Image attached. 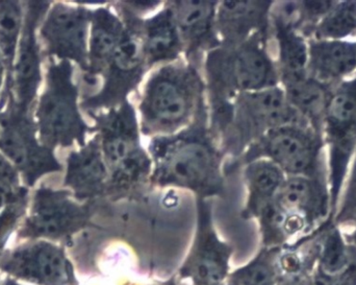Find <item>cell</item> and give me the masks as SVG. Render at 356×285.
<instances>
[{"label": "cell", "instance_id": "cell-1", "mask_svg": "<svg viewBox=\"0 0 356 285\" xmlns=\"http://www.w3.org/2000/svg\"><path fill=\"white\" fill-rule=\"evenodd\" d=\"M149 185L177 187L194 192L197 199L224 196V154L209 128L207 100L201 102L188 127L172 135L152 138Z\"/></svg>", "mask_w": 356, "mask_h": 285}, {"label": "cell", "instance_id": "cell-2", "mask_svg": "<svg viewBox=\"0 0 356 285\" xmlns=\"http://www.w3.org/2000/svg\"><path fill=\"white\" fill-rule=\"evenodd\" d=\"M268 36L255 33L243 43L221 44L205 54L209 128L216 138L229 123L236 96L277 86L280 72L266 49Z\"/></svg>", "mask_w": 356, "mask_h": 285}, {"label": "cell", "instance_id": "cell-3", "mask_svg": "<svg viewBox=\"0 0 356 285\" xmlns=\"http://www.w3.org/2000/svg\"><path fill=\"white\" fill-rule=\"evenodd\" d=\"M205 95L198 66L181 60L163 65L150 75L140 98L142 135H172L188 127Z\"/></svg>", "mask_w": 356, "mask_h": 285}, {"label": "cell", "instance_id": "cell-4", "mask_svg": "<svg viewBox=\"0 0 356 285\" xmlns=\"http://www.w3.org/2000/svg\"><path fill=\"white\" fill-rule=\"evenodd\" d=\"M95 121L104 162L110 173L108 197L133 196L149 184L152 160L142 146L137 113L129 100L104 112L88 113Z\"/></svg>", "mask_w": 356, "mask_h": 285}, {"label": "cell", "instance_id": "cell-5", "mask_svg": "<svg viewBox=\"0 0 356 285\" xmlns=\"http://www.w3.org/2000/svg\"><path fill=\"white\" fill-rule=\"evenodd\" d=\"M35 116L40 141L52 150L70 148L75 142L81 148L88 134L94 133L79 111V86L73 82L70 61L50 62Z\"/></svg>", "mask_w": 356, "mask_h": 285}, {"label": "cell", "instance_id": "cell-6", "mask_svg": "<svg viewBox=\"0 0 356 285\" xmlns=\"http://www.w3.org/2000/svg\"><path fill=\"white\" fill-rule=\"evenodd\" d=\"M286 125H305V119L291 106L282 88L246 92L234 98L232 116L220 138L224 156L240 158L264 135Z\"/></svg>", "mask_w": 356, "mask_h": 285}, {"label": "cell", "instance_id": "cell-7", "mask_svg": "<svg viewBox=\"0 0 356 285\" xmlns=\"http://www.w3.org/2000/svg\"><path fill=\"white\" fill-rule=\"evenodd\" d=\"M114 8L124 22L127 33L102 75V87L97 93L86 96L81 102V109L87 113L104 112L124 104L149 70L140 33V16L123 1L114 3Z\"/></svg>", "mask_w": 356, "mask_h": 285}, {"label": "cell", "instance_id": "cell-8", "mask_svg": "<svg viewBox=\"0 0 356 285\" xmlns=\"http://www.w3.org/2000/svg\"><path fill=\"white\" fill-rule=\"evenodd\" d=\"M37 133V123L29 112L17 106L10 92L8 108L0 111V153L16 167L29 187L42 176L63 171L54 150L42 144Z\"/></svg>", "mask_w": 356, "mask_h": 285}, {"label": "cell", "instance_id": "cell-9", "mask_svg": "<svg viewBox=\"0 0 356 285\" xmlns=\"http://www.w3.org/2000/svg\"><path fill=\"white\" fill-rule=\"evenodd\" d=\"M318 152L317 138L307 125H282L251 144L240 158L227 165L224 173L236 171L257 159H268L290 177H312Z\"/></svg>", "mask_w": 356, "mask_h": 285}, {"label": "cell", "instance_id": "cell-10", "mask_svg": "<svg viewBox=\"0 0 356 285\" xmlns=\"http://www.w3.org/2000/svg\"><path fill=\"white\" fill-rule=\"evenodd\" d=\"M90 25V8L62 2L52 4L40 31L45 43L46 56L75 62L87 72Z\"/></svg>", "mask_w": 356, "mask_h": 285}, {"label": "cell", "instance_id": "cell-11", "mask_svg": "<svg viewBox=\"0 0 356 285\" xmlns=\"http://www.w3.org/2000/svg\"><path fill=\"white\" fill-rule=\"evenodd\" d=\"M324 118L332 146V190L336 198L356 144V79L342 84L330 95Z\"/></svg>", "mask_w": 356, "mask_h": 285}, {"label": "cell", "instance_id": "cell-12", "mask_svg": "<svg viewBox=\"0 0 356 285\" xmlns=\"http://www.w3.org/2000/svg\"><path fill=\"white\" fill-rule=\"evenodd\" d=\"M70 190L40 187L33 197L25 232L31 236L58 238L81 228L90 217V204H79Z\"/></svg>", "mask_w": 356, "mask_h": 285}, {"label": "cell", "instance_id": "cell-13", "mask_svg": "<svg viewBox=\"0 0 356 285\" xmlns=\"http://www.w3.org/2000/svg\"><path fill=\"white\" fill-rule=\"evenodd\" d=\"M49 1H27L13 71V95L17 106L29 112L41 83V52L35 38L40 19L49 10Z\"/></svg>", "mask_w": 356, "mask_h": 285}, {"label": "cell", "instance_id": "cell-14", "mask_svg": "<svg viewBox=\"0 0 356 285\" xmlns=\"http://www.w3.org/2000/svg\"><path fill=\"white\" fill-rule=\"evenodd\" d=\"M167 2L175 15L186 61L199 67L203 54H207L221 45L216 29L219 1L177 0Z\"/></svg>", "mask_w": 356, "mask_h": 285}, {"label": "cell", "instance_id": "cell-15", "mask_svg": "<svg viewBox=\"0 0 356 285\" xmlns=\"http://www.w3.org/2000/svg\"><path fill=\"white\" fill-rule=\"evenodd\" d=\"M108 182L110 173L96 134L79 151L69 154L64 185L76 200L91 201L108 197Z\"/></svg>", "mask_w": 356, "mask_h": 285}, {"label": "cell", "instance_id": "cell-16", "mask_svg": "<svg viewBox=\"0 0 356 285\" xmlns=\"http://www.w3.org/2000/svg\"><path fill=\"white\" fill-rule=\"evenodd\" d=\"M272 2L249 0L219 2L216 29L222 45H238L255 33H269Z\"/></svg>", "mask_w": 356, "mask_h": 285}, {"label": "cell", "instance_id": "cell-17", "mask_svg": "<svg viewBox=\"0 0 356 285\" xmlns=\"http://www.w3.org/2000/svg\"><path fill=\"white\" fill-rule=\"evenodd\" d=\"M125 33L124 22L110 6L91 10L89 56L85 77L88 83H95L98 75H104Z\"/></svg>", "mask_w": 356, "mask_h": 285}, {"label": "cell", "instance_id": "cell-18", "mask_svg": "<svg viewBox=\"0 0 356 285\" xmlns=\"http://www.w3.org/2000/svg\"><path fill=\"white\" fill-rule=\"evenodd\" d=\"M139 29L148 69L180 60L184 43L168 2L154 16L140 17Z\"/></svg>", "mask_w": 356, "mask_h": 285}, {"label": "cell", "instance_id": "cell-19", "mask_svg": "<svg viewBox=\"0 0 356 285\" xmlns=\"http://www.w3.org/2000/svg\"><path fill=\"white\" fill-rule=\"evenodd\" d=\"M272 202L286 217H299L307 222L309 228L327 213L325 192L312 177L286 178Z\"/></svg>", "mask_w": 356, "mask_h": 285}, {"label": "cell", "instance_id": "cell-20", "mask_svg": "<svg viewBox=\"0 0 356 285\" xmlns=\"http://www.w3.org/2000/svg\"><path fill=\"white\" fill-rule=\"evenodd\" d=\"M8 269L38 284L60 285L68 279L64 257L58 249L45 242L19 250L8 261Z\"/></svg>", "mask_w": 356, "mask_h": 285}, {"label": "cell", "instance_id": "cell-21", "mask_svg": "<svg viewBox=\"0 0 356 285\" xmlns=\"http://www.w3.org/2000/svg\"><path fill=\"white\" fill-rule=\"evenodd\" d=\"M307 69L314 79H334L345 77L356 69V43L322 40L309 47Z\"/></svg>", "mask_w": 356, "mask_h": 285}, {"label": "cell", "instance_id": "cell-22", "mask_svg": "<svg viewBox=\"0 0 356 285\" xmlns=\"http://www.w3.org/2000/svg\"><path fill=\"white\" fill-rule=\"evenodd\" d=\"M286 179V174L268 159H257L244 165V181L248 192L244 215L257 217L273 200Z\"/></svg>", "mask_w": 356, "mask_h": 285}, {"label": "cell", "instance_id": "cell-23", "mask_svg": "<svg viewBox=\"0 0 356 285\" xmlns=\"http://www.w3.org/2000/svg\"><path fill=\"white\" fill-rule=\"evenodd\" d=\"M272 21L280 52V81L305 77L309 64L307 43L284 15H273Z\"/></svg>", "mask_w": 356, "mask_h": 285}, {"label": "cell", "instance_id": "cell-24", "mask_svg": "<svg viewBox=\"0 0 356 285\" xmlns=\"http://www.w3.org/2000/svg\"><path fill=\"white\" fill-rule=\"evenodd\" d=\"M22 26L23 10L20 1L0 0V54L6 70V86L0 98V110L8 102V95L13 90V71Z\"/></svg>", "mask_w": 356, "mask_h": 285}, {"label": "cell", "instance_id": "cell-25", "mask_svg": "<svg viewBox=\"0 0 356 285\" xmlns=\"http://www.w3.org/2000/svg\"><path fill=\"white\" fill-rule=\"evenodd\" d=\"M282 83L291 106L305 121H319L322 115H325L330 95L321 82L307 75L296 79H284Z\"/></svg>", "mask_w": 356, "mask_h": 285}, {"label": "cell", "instance_id": "cell-26", "mask_svg": "<svg viewBox=\"0 0 356 285\" xmlns=\"http://www.w3.org/2000/svg\"><path fill=\"white\" fill-rule=\"evenodd\" d=\"M356 29V1L334 3L318 25L320 40H338L350 35Z\"/></svg>", "mask_w": 356, "mask_h": 285}, {"label": "cell", "instance_id": "cell-27", "mask_svg": "<svg viewBox=\"0 0 356 285\" xmlns=\"http://www.w3.org/2000/svg\"><path fill=\"white\" fill-rule=\"evenodd\" d=\"M275 269L269 261H257L236 277L238 285H273Z\"/></svg>", "mask_w": 356, "mask_h": 285}, {"label": "cell", "instance_id": "cell-28", "mask_svg": "<svg viewBox=\"0 0 356 285\" xmlns=\"http://www.w3.org/2000/svg\"><path fill=\"white\" fill-rule=\"evenodd\" d=\"M213 251V247H207L205 251L207 254L202 257L198 265L199 276L207 282H217L221 279L223 273L221 261L217 259L218 257L215 254H211Z\"/></svg>", "mask_w": 356, "mask_h": 285}, {"label": "cell", "instance_id": "cell-29", "mask_svg": "<svg viewBox=\"0 0 356 285\" xmlns=\"http://www.w3.org/2000/svg\"><path fill=\"white\" fill-rule=\"evenodd\" d=\"M0 185L21 188L19 184L18 171L1 153H0Z\"/></svg>", "mask_w": 356, "mask_h": 285}, {"label": "cell", "instance_id": "cell-30", "mask_svg": "<svg viewBox=\"0 0 356 285\" xmlns=\"http://www.w3.org/2000/svg\"><path fill=\"white\" fill-rule=\"evenodd\" d=\"M338 219L340 222H356V169L349 190L348 198L342 213L339 215Z\"/></svg>", "mask_w": 356, "mask_h": 285}, {"label": "cell", "instance_id": "cell-31", "mask_svg": "<svg viewBox=\"0 0 356 285\" xmlns=\"http://www.w3.org/2000/svg\"><path fill=\"white\" fill-rule=\"evenodd\" d=\"M125 6L133 10L138 16L141 17L140 13L145 12V10H156L158 6H160L161 1H123Z\"/></svg>", "mask_w": 356, "mask_h": 285}, {"label": "cell", "instance_id": "cell-32", "mask_svg": "<svg viewBox=\"0 0 356 285\" xmlns=\"http://www.w3.org/2000/svg\"><path fill=\"white\" fill-rule=\"evenodd\" d=\"M278 285H314L312 274H296V275H286Z\"/></svg>", "mask_w": 356, "mask_h": 285}, {"label": "cell", "instance_id": "cell-33", "mask_svg": "<svg viewBox=\"0 0 356 285\" xmlns=\"http://www.w3.org/2000/svg\"><path fill=\"white\" fill-rule=\"evenodd\" d=\"M4 75L6 77V65H4L3 59L0 54V89H1L2 83H3Z\"/></svg>", "mask_w": 356, "mask_h": 285}, {"label": "cell", "instance_id": "cell-34", "mask_svg": "<svg viewBox=\"0 0 356 285\" xmlns=\"http://www.w3.org/2000/svg\"><path fill=\"white\" fill-rule=\"evenodd\" d=\"M347 240H348V242H350L351 245H353L356 248V230L350 236L347 238Z\"/></svg>", "mask_w": 356, "mask_h": 285}]
</instances>
